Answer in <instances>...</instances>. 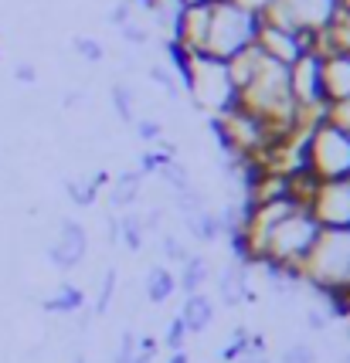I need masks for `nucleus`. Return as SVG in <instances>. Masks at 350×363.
<instances>
[{"mask_svg": "<svg viewBox=\"0 0 350 363\" xmlns=\"http://www.w3.org/2000/svg\"><path fill=\"white\" fill-rule=\"evenodd\" d=\"M177 292V275L167 265H153L146 272V299L153 306H163L167 299H174Z\"/></svg>", "mask_w": 350, "mask_h": 363, "instance_id": "nucleus-20", "label": "nucleus"}, {"mask_svg": "<svg viewBox=\"0 0 350 363\" xmlns=\"http://www.w3.org/2000/svg\"><path fill=\"white\" fill-rule=\"evenodd\" d=\"M323 231H350V180H323L306 201Z\"/></svg>", "mask_w": 350, "mask_h": 363, "instance_id": "nucleus-9", "label": "nucleus"}, {"mask_svg": "<svg viewBox=\"0 0 350 363\" xmlns=\"http://www.w3.org/2000/svg\"><path fill=\"white\" fill-rule=\"evenodd\" d=\"M180 89H184L187 99H194L197 109L211 112V119H218V116L241 106L239 89L228 79V65L211 58V55H194L191 68H187V75L180 82Z\"/></svg>", "mask_w": 350, "mask_h": 363, "instance_id": "nucleus-3", "label": "nucleus"}, {"mask_svg": "<svg viewBox=\"0 0 350 363\" xmlns=\"http://www.w3.org/2000/svg\"><path fill=\"white\" fill-rule=\"evenodd\" d=\"M184 7H201V4H211V0H180Z\"/></svg>", "mask_w": 350, "mask_h": 363, "instance_id": "nucleus-47", "label": "nucleus"}, {"mask_svg": "<svg viewBox=\"0 0 350 363\" xmlns=\"http://www.w3.org/2000/svg\"><path fill=\"white\" fill-rule=\"evenodd\" d=\"M85 255H89V231H85V224L65 218V221L58 224L55 245L48 248V262L58 272H72L85 262Z\"/></svg>", "mask_w": 350, "mask_h": 363, "instance_id": "nucleus-10", "label": "nucleus"}, {"mask_svg": "<svg viewBox=\"0 0 350 363\" xmlns=\"http://www.w3.org/2000/svg\"><path fill=\"white\" fill-rule=\"evenodd\" d=\"M167 363H191V357H187V350H177V353H170Z\"/></svg>", "mask_w": 350, "mask_h": 363, "instance_id": "nucleus-43", "label": "nucleus"}, {"mask_svg": "<svg viewBox=\"0 0 350 363\" xmlns=\"http://www.w3.org/2000/svg\"><path fill=\"white\" fill-rule=\"evenodd\" d=\"M75 363H85V360H82V357H79V360H75Z\"/></svg>", "mask_w": 350, "mask_h": 363, "instance_id": "nucleus-48", "label": "nucleus"}, {"mask_svg": "<svg viewBox=\"0 0 350 363\" xmlns=\"http://www.w3.org/2000/svg\"><path fill=\"white\" fill-rule=\"evenodd\" d=\"M119 34H123V41H126L129 48H143L146 41H150V28H146V24H140L136 17H133V21H126V24L119 28Z\"/></svg>", "mask_w": 350, "mask_h": 363, "instance_id": "nucleus-32", "label": "nucleus"}, {"mask_svg": "<svg viewBox=\"0 0 350 363\" xmlns=\"http://www.w3.org/2000/svg\"><path fill=\"white\" fill-rule=\"evenodd\" d=\"M289 92L296 99L300 112L306 116V123L327 119V95H323V55L310 51L300 55L296 62L289 65Z\"/></svg>", "mask_w": 350, "mask_h": 363, "instance_id": "nucleus-6", "label": "nucleus"}, {"mask_svg": "<svg viewBox=\"0 0 350 363\" xmlns=\"http://www.w3.org/2000/svg\"><path fill=\"white\" fill-rule=\"evenodd\" d=\"M109 99H112V109L119 116V123L123 126H133L136 123V102H133V89L123 85V82H116L109 89Z\"/></svg>", "mask_w": 350, "mask_h": 363, "instance_id": "nucleus-23", "label": "nucleus"}, {"mask_svg": "<svg viewBox=\"0 0 350 363\" xmlns=\"http://www.w3.org/2000/svg\"><path fill=\"white\" fill-rule=\"evenodd\" d=\"M255 48L262 51V58H269L275 65H292L300 55L319 51V31H306V28H286V24H275L269 17H262V28L255 38ZM323 55V51H319Z\"/></svg>", "mask_w": 350, "mask_h": 363, "instance_id": "nucleus-7", "label": "nucleus"}, {"mask_svg": "<svg viewBox=\"0 0 350 363\" xmlns=\"http://www.w3.org/2000/svg\"><path fill=\"white\" fill-rule=\"evenodd\" d=\"M41 309H45V313H55V316H75V313L85 309V292H82L79 285L62 282L48 299H41Z\"/></svg>", "mask_w": 350, "mask_h": 363, "instance_id": "nucleus-17", "label": "nucleus"}, {"mask_svg": "<svg viewBox=\"0 0 350 363\" xmlns=\"http://www.w3.org/2000/svg\"><path fill=\"white\" fill-rule=\"evenodd\" d=\"M116 221H119V245H126V252H140L146 245L143 218L136 211H123V214H116Z\"/></svg>", "mask_w": 350, "mask_h": 363, "instance_id": "nucleus-22", "label": "nucleus"}, {"mask_svg": "<svg viewBox=\"0 0 350 363\" xmlns=\"http://www.w3.org/2000/svg\"><path fill=\"white\" fill-rule=\"evenodd\" d=\"M207 24H211V4L201 7H187L180 17V28H177V45L187 48L191 55H204L207 48Z\"/></svg>", "mask_w": 350, "mask_h": 363, "instance_id": "nucleus-13", "label": "nucleus"}, {"mask_svg": "<svg viewBox=\"0 0 350 363\" xmlns=\"http://www.w3.org/2000/svg\"><path fill=\"white\" fill-rule=\"evenodd\" d=\"M157 360V353H140V350H136V357H133V363H153Z\"/></svg>", "mask_w": 350, "mask_h": 363, "instance_id": "nucleus-44", "label": "nucleus"}, {"mask_svg": "<svg viewBox=\"0 0 350 363\" xmlns=\"http://www.w3.org/2000/svg\"><path fill=\"white\" fill-rule=\"evenodd\" d=\"M140 218H143L146 235H150V231H160V224H163V207H150V211L140 214Z\"/></svg>", "mask_w": 350, "mask_h": 363, "instance_id": "nucleus-40", "label": "nucleus"}, {"mask_svg": "<svg viewBox=\"0 0 350 363\" xmlns=\"http://www.w3.org/2000/svg\"><path fill=\"white\" fill-rule=\"evenodd\" d=\"M327 119H334L337 126H344L350 133V102H340V106H330L327 109Z\"/></svg>", "mask_w": 350, "mask_h": 363, "instance_id": "nucleus-37", "label": "nucleus"}, {"mask_svg": "<svg viewBox=\"0 0 350 363\" xmlns=\"http://www.w3.org/2000/svg\"><path fill=\"white\" fill-rule=\"evenodd\" d=\"M330 313H327V309H317V306H313V309H306V326H310V330H317V333H323L327 330V326H330Z\"/></svg>", "mask_w": 350, "mask_h": 363, "instance_id": "nucleus-36", "label": "nucleus"}, {"mask_svg": "<svg viewBox=\"0 0 350 363\" xmlns=\"http://www.w3.org/2000/svg\"><path fill=\"white\" fill-rule=\"evenodd\" d=\"M248 343H252V333L245 330V326H239V330L228 336V343L222 347V360L231 363V360H239V357H245V353H248Z\"/></svg>", "mask_w": 350, "mask_h": 363, "instance_id": "nucleus-26", "label": "nucleus"}, {"mask_svg": "<svg viewBox=\"0 0 350 363\" xmlns=\"http://www.w3.org/2000/svg\"><path fill=\"white\" fill-rule=\"evenodd\" d=\"M239 7H245L248 14H258V17H266L275 7V0H235Z\"/></svg>", "mask_w": 350, "mask_h": 363, "instance_id": "nucleus-38", "label": "nucleus"}, {"mask_svg": "<svg viewBox=\"0 0 350 363\" xmlns=\"http://www.w3.org/2000/svg\"><path fill=\"white\" fill-rule=\"evenodd\" d=\"M211 4H222V0H211Z\"/></svg>", "mask_w": 350, "mask_h": 363, "instance_id": "nucleus-49", "label": "nucleus"}, {"mask_svg": "<svg viewBox=\"0 0 350 363\" xmlns=\"http://www.w3.org/2000/svg\"><path fill=\"white\" fill-rule=\"evenodd\" d=\"M133 129H136V136H140L146 146H153V143L163 140V123H160V119H136Z\"/></svg>", "mask_w": 350, "mask_h": 363, "instance_id": "nucleus-33", "label": "nucleus"}, {"mask_svg": "<svg viewBox=\"0 0 350 363\" xmlns=\"http://www.w3.org/2000/svg\"><path fill=\"white\" fill-rule=\"evenodd\" d=\"M302 282L317 296L350 292V231H319L313 252L302 265Z\"/></svg>", "mask_w": 350, "mask_h": 363, "instance_id": "nucleus-2", "label": "nucleus"}, {"mask_svg": "<svg viewBox=\"0 0 350 363\" xmlns=\"http://www.w3.org/2000/svg\"><path fill=\"white\" fill-rule=\"evenodd\" d=\"M14 82H21V85H34V82H38V68H34L31 62H21L14 68Z\"/></svg>", "mask_w": 350, "mask_h": 363, "instance_id": "nucleus-39", "label": "nucleus"}, {"mask_svg": "<svg viewBox=\"0 0 350 363\" xmlns=\"http://www.w3.org/2000/svg\"><path fill=\"white\" fill-rule=\"evenodd\" d=\"M62 106H65V109H82V106H85V95H82V92H68Z\"/></svg>", "mask_w": 350, "mask_h": 363, "instance_id": "nucleus-41", "label": "nucleus"}, {"mask_svg": "<svg viewBox=\"0 0 350 363\" xmlns=\"http://www.w3.org/2000/svg\"><path fill=\"white\" fill-rule=\"evenodd\" d=\"M167 160H174V157H170V153H163V150H157V146H150V150L140 153V167H136V170H140L143 177H157L160 167H163Z\"/></svg>", "mask_w": 350, "mask_h": 363, "instance_id": "nucleus-29", "label": "nucleus"}, {"mask_svg": "<svg viewBox=\"0 0 350 363\" xmlns=\"http://www.w3.org/2000/svg\"><path fill=\"white\" fill-rule=\"evenodd\" d=\"M160 252H163V258H167V262H174V265L187 262V255H191V252H187V245H184L177 235H163V238H160Z\"/></svg>", "mask_w": 350, "mask_h": 363, "instance_id": "nucleus-31", "label": "nucleus"}, {"mask_svg": "<svg viewBox=\"0 0 350 363\" xmlns=\"http://www.w3.org/2000/svg\"><path fill=\"white\" fill-rule=\"evenodd\" d=\"M150 21H153V28H157L167 41H174L177 38V28H180V17H184V4L180 0H146L143 4Z\"/></svg>", "mask_w": 350, "mask_h": 363, "instance_id": "nucleus-15", "label": "nucleus"}, {"mask_svg": "<svg viewBox=\"0 0 350 363\" xmlns=\"http://www.w3.org/2000/svg\"><path fill=\"white\" fill-rule=\"evenodd\" d=\"M187 326L180 323V316H174L170 323H167V333H163V347L170 350V353H177V350H184V343H187Z\"/></svg>", "mask_w": 350, "mask_h": 363, "instance_id": "nucleus-30", "label": "nucleus"}, {"mask_svg": "<svg viewBox=\"0 0 350 363\" xmlns=\"http://www.w3.org/2000/svg\"><path fill=\"white\" fill-rule=\"evenodd\" d=\"M126 21H133V4H126V0L112 4V11H109V24H112V28H123Z\"/></svg>", "mask_w": 350, "mask_h": 363, "instance_id": "nucleus-35", "label": "nucleus"}, {"mask_svg": "<svg viewBox=\"0 0 350 363\" xmlns=\"http://www.w3.org/2000/svg\"><path fill=\"white\" fill-rule=\"evenodd\" d=\"M340 319H344V326H347V336H350V306L344 309V313H340Z\"/></svg>", "mask_w": 350, "mask_h": 363, "instance_id": "nucleus-45", "label": "nucleus"}, {"mask_svg": "<svg viewBox=\"0 0 350 363\" xmlns=\"http://www.w3.org/2000/svg\"><path fill=\"white\" fill-rule=\"evenodd\" d=\"M262 28V17L248 14L245 7H239L235 0H222L211 4V24H207V48L204 55L218 58V62H231L235 55L255 48Z\"/></svg>", "mask_w": 350, "mask_h": 363, "instance_id": "nucleus-4", "label": "nucleus"}, {"mask_svg": "<svg viewBox=\"0 0 350 363\" xmlns=\"http://www.w3.org/2000/svg\"><path fill=\"white\" fill-rule=\"evenodd\" d=\"M248 269H252V265L235 262V258L222 269V275H218V299H222V306L235 309V306H241V302H248L255 296L252 279H248Z\"/></svg>", "mask_w": 350, "mask_h": 363, "instance_id": "nucleus-12", "label": "nucleus"}, {"mask_svg": "<svg viewBox=\"0 0 350 363\" xmlns=\"http://www.w3.org/2000/svg\"><path fill=\"white\" fill-rule=\"evenodd\" d=\"M72 48H75V55H79L82 62H89V65H99L106 58V48L99 45L96 38H85V34H79V38L72 41Z\"/></svg>", "mask_w": 350, "mask_h": 363, "instance_id": "nucleus-28", "label": "nucleus"}, {"mask_svg": "<svg viewBox=\"0 0 350 363\" xmlns=\"http://www.w3.org/2000/svg\"><path fill=\"white\" fill-rule=\"evenodd\" d=\"M306 167L323 180H350V133L334 119L306 123Z\"/></svg>", "mask_w": 350, "mask_h": 363, "instance_id": "nucleus-5", "label": "nucleus"}, {"mask_svg": "<svg viewBox=\"0 0 350 363\" xmlns=\"http://www.w3.org/2000/svg\"><path fill=\"white\" fill-rule=\"evenodd\" d=\"M146 79L153 82V85H160L167 95H180V82H177V75L167 65H150V68H146Z\"/></svg>", "mask_w": 350, "mask_h": 363, "instance_id": "nucleus-27", "label": "nucleus"}, {"mask_svg": "<svg viewBox=\"0 0 350 363\" xmlns=\"http://www.w3.org/2000/svg\"><path fill=\"white\" fill-rule=\"evenodd\" d=\"M180 323L187 326V333H207L214 323V299H207L204 292H194L180 306Z\"/></svg>", "mask_w": 350, "mask_h": 363, "instance_id": "nucleus-16", "label": "nucleus"}, {"mask_svg": "<svg viewBox=\"0 0 350 363\" xmlns=\"http://www.w3.org/2000/svg\"><path fill=\"white\" fill-rule=\"evenodd\" d=\"M160 180H163V184H167V187L174 190V194H180V190H187V187H194L191 184V170H187V167H184V163H180V160H167V163H163V167H160Z\"/></svg>", "mask_w": 350, "mask_h": 363, "instance_id": "nucleus-25", "label": "nucleus"}, {"mask_svg": "<svg viewBox=\"0 0 350 363\" xmlns=\"http://www.w3.org/2000/svg\"><path fill=\"white\" fill-rule=\"evenodd\" d=\"M340 14L350 21V0H340Z\"/></svg>", "mask_w": 350, "mask_h": 363, "instance_id": "nucleus-46", "label": "nucleus"}, {"mask_svg": "<svg viewBox=\"0 0 350 363\" xmlns=\"http://www.w3.org/2000/svg\"><path fill=\"white\" fill-rule=\"evenodd\" d=\"M184 224H187V231H191L194 241H201V245H214V241L222 238V224H218V214H214L211 207H201L197 214L184 218Z\"/></svg>", "mask_w": 350, "mask_h": 363, "instance_id": "nucleus-21", "label": "nucleus"}, {"mask_svg": "<svg viewBox=\"0 0 350 363\" xmlns=\"http://www.w3.org/2000/svg\"><path fill=\"white\" fill-rule=\"evenodd\" d=\"M231 363H269V360H266V353H245V357H239Z\"/></svg>", "mask_w": 350, "mask_h": 363, "instance_id": "nucleus-42", "label": "nucleus"}, {"mask_svg": "<svg viewBox=\"0 0 350 363\" xmlns=\"http://www.w3.org/2000/svg\"><path fill=\"white\" fill-rule=\"evenodd\" d=\"M319 231H323V228H319L317 218L310 214V207L306 204L292 207L286 218L266 235L262 252H258V258H255V265H258V262H272V265H283V269L302 272L306 258H310L313 245H317Z\"/></svg>", "mask_w": 350, "mask_h": 363, "instance_id": "nucleus-1", "label": "nucleus"}, {"mask_svg": "<svg viewBox=\"0 0 350 363\" xmlns=\"http://www.w3.org/2000/svg\"><path fill=\"white\" fill-rule=\"evenodd\" d=\"M207 275H211V265H207L204 255H187V262H180V279H177V289L184 296H194L207 285Z\"/></svg>", "mask_w": 350, "mask_h": 363, "instance_id": "nucleus-19", "label": "nucleus"}, {"mask_svg": "<svg viewBox=\"0 0 350 363\" xmlns=\"http://www.w3.org/2000/svg\"><path fill=\"white\" fill-rule=\"evenodd\" d=\"M143 180H146V177L140 174V170H123V174L112 180V187H109V207L116 211V214L129 211V207L140 201V194H143Z\"/></svg>", "mask_w": 350, "mask_h": 363, "instance_id": "nucleus-14", "label": "nucleus"}, {"mask_svg": "<svg viewBox=\"0 0 350 363\" xmlns=\"http://www.w3.org/2000/svg\"><path fill=\"white\" fill-rule=\"evenodd\" d=\"M109 184V174L99 170L92 177H75V180H65V194L72 197L75 207H92L99 201V190Z\"/></svg>", "mask_w": 350, "mask_h": 363, "instance_id": "nucleus-18", "label": "nucleus"}, {"mask_svg": "<svg viewBox=\"0 0 350 363\" xmlns=\"http://www.w3.org/2000/svg\"><path fill=\"white\" fill-rule=\"evenodd\" d=\"M323 95H327V106L350 102V51L323 55Z\"/></svg>", "mask_w": 350, "mask_h": 363, "instance_id": "nucleus-11", "label": "nucleus"}, {"mask_svg": "<svg viewBox=\"0 0 350 363\" xmlns=\"http://www.w3.org/2000/svg\"><path fill=\"white\" fill-rule=\"evenodd\" d=\"M279 363H317V350L310 343H292V347L283 350Z\"/></svg>", "mask_w": 350, "mask_h": 363, "instance_id": "nucleus-34", "label": "nucleus"}, {"mask_svg": "<svg viewBox=\"0 0 350 363\" xmlns=\"http://www.w3.org/2000/svg\"><path fill=\"white\" fill-rule=\"evenodd\" d=\"M269 21L286 28H306V31H327L340 17V0H275Z\"/></svg>", "mask_w": 350, "mask_h": 363, "instance_id": "nucleus-8", "label": "nucleus"}, {"mask_svg": "<svg viewBox=\"0 0 350 363\" xmlns=\"http://www.w3.org/2000/svg\"><path fill=\"white\" fill-rule=\"evenodd\" d=\"M116 285H119V272L106 269L102 272V282H99L96 302H92V316H106L112 309V299H116Z\"/></svg>", "mask_w": 350, "mask_h": 363, "instance_id": "nucleus-24", "label": "nucleus"}]
</instances>
